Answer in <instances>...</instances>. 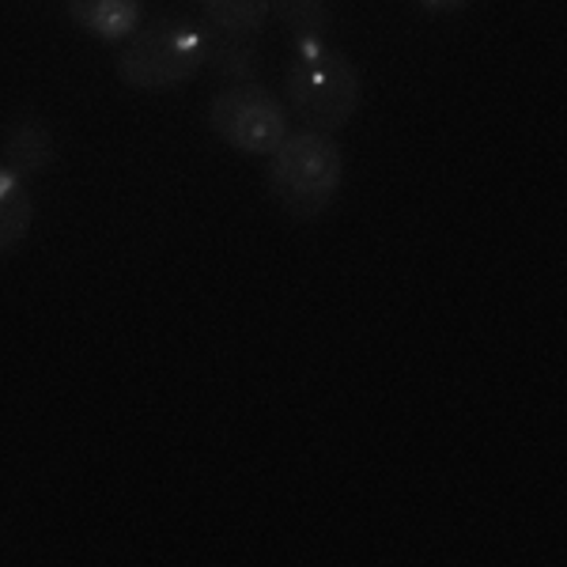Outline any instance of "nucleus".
<instances>
[{
	"label": "nucleus",
	"mask_w": 567,
	"mask_h": 567,
	"mask_svg": "<svg viewBox=\"0 0 567 567\" xmlns=\"http://www.w3.org/2000/svg\"><path fill=\"white\" fill-rule=\"evenodd\" d=\"M416 4H424L427 12H462V8H470L473 0H416Z\"/></svg>",
	"instance_id": "11"
},
{
	"label": "nucleus",
	"mask_w": 567,
	"mask_h": 567,
	"mask_svg": "<svg viewBox=\"0 0 567 567\" xmlns=\"http://www.w3.org/2000/svg\"><path fill=\"white\" fill-rule=\"evenodd\" d=\"M34 224V197L27 178L0 167V258L12 254L27 239Z\"/></svg>",
	"instance_id": "8"
},
{
	"label": "nucleus",
	"mask_w": 567,
	"mask_h": 567,
	"mask_svg": "<svg viewBox=\"0 0 567 567\" xmlns=\"http://www.w3.org/2000/svg\"><path fill=\"white\" fill-rule=\"evenodd\" d=\"M200 65H205V31L189 20L163 16L141 23L125 39L117 76L133 91H171L189 84Z\"/></svg>",
	"instance_id": "3"
},
{
	"label": "nucleus",
	"mask_w": 567,
	"mask_h": 567,
	"mask_svg": "<svg viewBox=\"0 0 567 567\" xmlns=\"http://www.w3.org/2000/svg\"><path fill=\"white\" fill-rule=\"evenodd\" d=\"M284 91H288V106L307 130L337 133L352 122L363 103V76L349 53L333 50L329 42L299 45L284 76Z\"/></svg>",
	"instance_id": "2"
},
{
	"label": "nucleus",
	"mask_w": 567,
	"mask_h": 567,
	"mask_svg": "<svg viewBox=\"0 0 567 567\" xmlns=\"http://www.w3.org/2000/svg\"><path fill=\"white\" fill-rule=\"evenodd\" d=\"M341 148H337L333 133L318 130H299L284 136L277 152H269V171H265L269 197L291 219H303V224L329 213V205L341 194Z\"/></svg>",
	"instance_id": "1"
},
{
	"label": "nucleus",
	"mask_w": 567,
	"mask_h": 567,
	"mask_svg": "<svg viewBox=\"0 0 567 567\" xmlns=\"http://www.w3.org/2000/svg\"><path fill=\"white\" fill-rule=\"evenodd\" d=\"M205 20L216 31L258 34L272 16V0H200Z\"/></svg>",
	"instance_id": "10"
},
{
	"label": "nucleus",
	"mask_w": 567,
	"mask_h": 567,
	"mask_svg": "<svg viewBox=\"0 0 567 567\" xmlns=\"http://www.w3.org/2000/svg\"><path fill=\"white\" fill-rule=\"evenodd\" d=\"M69 20L91 39L125 42L144 23V0H65Z\"/></svg>",
	"instance_id": "5"
},
{
	"label": "nucleus",
	"mask_w": 567,
	"mask_h": 567,
	"mask_svg": "<svg viewBox=\"0 0 567 567\" xmlns=\"http://www.w3.org/2000/svg\"><path fill=\"white\" fill-rule=\"evenodd\" d=\"M205 61H213L219 76L231 84H258V45L254 34L235 31H205Z\"/></svg>",
	"instance_id": "7"
},
{
	"label": "nucleus",
	"mask_w": 567,
	"mask_h": 567,
	"mask_svg": "<svg viewBox=\"0 0 567 567\" xmlns=\"http://www.w3.org/2000/svg\"><path fill=\"white\" fill-rule=\"evenodd\" d=\"M272 16H277L284 31L291 34L296 50L299 45L326 42V31H329V23H333L329 0H272Z\"/></svg>",
	"instance_id": "9"
},
{
	"label": "nucleus",
	"mask_w": 567,
	"mask_h": 567,
	"mask_svg": "<svg viewBox=\"0 0 567 567\" xmlns=\"http://www.w3.org/2000/svg\"><path fill=\"white\" fill-rule=\"evenodd\" d=\"M53 155H58V144H53V133L39 117H23L4 136V167L20 178L42 175L53 163Z\"/></svg>",
	"instance_id": "6"
},
{
	"label": "nucleus",
	"mask_w": 567,
	"mask_h": 567,
	"mask_svg": "<svg viewBox=\"0 0 567 567\" xmlns=\"http://www.w3.org/2000/svg\"><path fill=\"white\" fill-rule=\"evenodd\" d=\"M208 130L235 152L269 155L288 136V110L261 84H231L208 106Z\"/></svg>",
	"instance_id": "4"
}]
</instances>
